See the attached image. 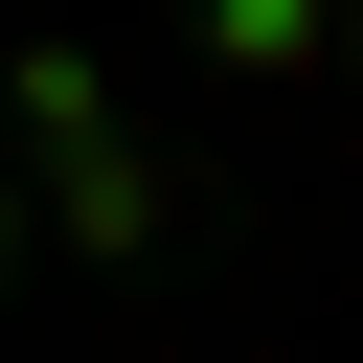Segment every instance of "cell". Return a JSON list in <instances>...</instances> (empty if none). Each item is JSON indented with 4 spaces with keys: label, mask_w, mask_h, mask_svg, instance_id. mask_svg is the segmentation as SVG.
<instances>
[{
    "label": "cell",
    "mask_w": 363,
    "mask_h": 363,
    "mask_svg": "<svg viewBox=\"0 0 363 363\" xmlns=\"http://www.w3.org/2000/svg\"><path fill=\"white\" fill-rule=\"evenodd\" d=\"M204 45H227V68H318V45H340V0H204Z\"/></svg>",
    "instance_id": "cell-1"
},
{
    "label": "cell",
    "mask_w": 363,
    "mask_h": 363,
    "mask_svg": "<svg viewBox=\"0 0 363 363\" xmlns=\"http://www.w3.org/2000/svg\"><path fill=\"white\" fill-rule=\"evenodd\" d=\"M0 250H23V204H0Z\"/></svg>",
    "instance_id": "cell-3"
},
{
    "label": "cell",
    "mask_w": 363,
    "mask_h": 363,
    "mask_svg": "<svg viewBox=\"0 0 363 363\" xmlns=\"http://www.w3.org/2000/svg\"><path fill=\"white\" fill-rule=\"evenodd\" d=\"M340 68H363V0H340Z\"/></svg>",
    "instance_id": "cell-2"
}]
</instances>
